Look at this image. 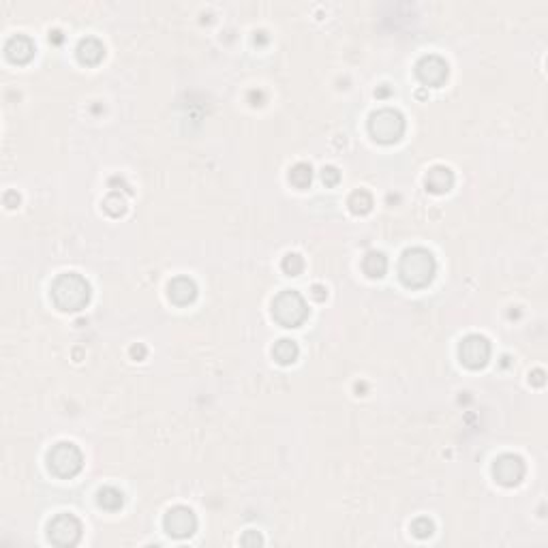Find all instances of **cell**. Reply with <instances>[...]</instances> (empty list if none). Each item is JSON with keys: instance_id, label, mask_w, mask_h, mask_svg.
<instances>
[{"instance_id": "obj_12", "label": "cell", "mask_w": 548, "mask_h": 548, "mask_svg": "<svg viewBox=\"0 0 548 548\" xmlns=\"http://www.w3.org/2000/svg\"><path fill=\"white\" fill-rule=\"evenodd\" d=\"M198 283L193 281L191 276H176L169 281V285H167V296L174 305H178V307H189L195 302V298H198Z\"/></svg>"}, {"instance_id": "obj_19", "label": "cell", "mask_w": 548, "mask_h": 548, "mask_svg": "<svg viewBox=\"0 0 548 548\" xmlns=\"http://www.w3.org/2000/svg\"><path fill=\"white\" fill-rule=\"evenodd\" d=\"M289 182L296 187V189H309L311 182H313V167L309 163H296L291 169H289Z\"/></svg>"}, {"instance_id": "obj_10", "label": "cell", "mask_w": 548, "mask_h": 548, "mask_svg": "<svg viewBox=\"0 0 548 548\" xmlns=\"http://www.w3.org/2000/svg\"><path fill=\"white\" fill-rule=\"evenodd\" d=\"M450 75V67L448 62L437 56V54H429V56H422L418 62H416V78L429 88H439L444 86L446 80Z\"/></svg>"}, {"instance_id": "obj_3", "label": "cell", "mask_w": 548, "mask_h": 548, "mask_svg": "<svg viewBox=\"0 0 548 548\" xmlns=\"http://www.w3.org/2000/svg\"><path fill=\"white\" fill-rule=\"evenodd\" d=\"M272 317L283 328H300L309 320V305L300 291L285 289L272 300Z\"/></svg>"}, {"instance_id": "obj_27", "label": "cell", "mask_w": 548, "mask_h": 548, "mask_svg": "<svg viewBox=\"0 0 548 548\" xmlns=\"http://www.w3.org/2000/svg\"><path fill=\"white\" fill-rule=\"evenodd\" d=\"M146 353H148V351H146V347L141 345V343H137V345L131 347V358H133V360H144V358H146Z\"/></svg>"}, {"instance_id": "obj_25", "label": "cell", "mask_w": 548, "mask_h": 548, "mask_svg": "<svg viewBox=\"0 0 548 548\" xmlns=\"http://www.w3.org/2000/svg\"><path fill=\"white\" fill-rule=\"evenodd\" d=\"M20 200L22 198H20V193H17V191H7L5 193V206L7 208H17V206H20Z\"/></svg>"}, {"instance_id": "obj_28", "label": "cell", "mask_w": 548, "mask_h": 548, "mask_svg": "<svg viewBox=\"0 0 548 548\" xmlns=\"http://www.w3.org/2000/svg\"><path fill=\"white\" fill-rule=\"evenodd\" d=\"M529 381H532L534 385H544V370L542 368H538V370H534L532 375H529Z\"/></svg>"}, {"instance_id": "obj_22", "label": "cell", "mask_w": 548, "mask_h": 548, "mask_svg": "<svg viewBox=\"0 0 548 548\" xmlns=\"http://www.w3.org/2000/svg\"><path fill=\"white\" fill-rule=\"evenodd\" d=\"M412 534L420 540H427L435 534V523L429 516H420L412 523Z\"/></svg>"}, {"instance_id": "obj_2", "label": "cell", "mask_w": 548, "mask_h": 548, "mask_svg": "<svg viewBox=\"0 0 548 548\" xmlns=\"http://www.w3.org/2000/svg\"><path fill=\"white\" fill-rule=\"evenodd\" d=\"M91 298H93L91 283L78 272H64L51 283V300L64 313H78L86 309Z\"/></svg>"}, {"instance_id": "obj_4", "label": "cell", "mask_w": 548, "mask_h": 548, "mask_svg": "<svg viewBox=\"0 0 548 548\" xmlns=\"http://www.w3.org/2000/svg\"><path fill=\"white\" fill-rule=\"evenodd\" d=\"M405 116L398 110L383 108L368 116V133L379 144H396L405 135Z\"/></svg>"}, {"instance_id": "obj_7", "label": "cell", "mask_w": 548, "mask_h": 548, "mask_svg": "<svg viewBox=\"0 0 548 548\" xmlns=\"http://www.w3.org/2000/svg\"><path fill=\"white\" fill-rule=\"evenodd\" d=\"M490 353H492L490 341L482 337V334H469L458 345V358L471 370L484 368L490 360Z\"/></svg>"}, {"instance_id": "obj_1", "label": "cell", "mask_w": 548, "mask_h": 548, "mask_svg": "<svg viewBox=\"0 0 548 548\" xmlns=\"http://www.w3.org/2000/svg\"><path fill=\"white\" fill-rule=\"evenodd\" d=\"M437 274V261L429 249L422 246H414L401 255L398 261V278L403 281L405 287L412 289H422L433 283Z\"/></svg>"}, {"instance_id": "obj_8", "label": "cell", "mask_w": 548, "mask_h": 548, "mask_svg": "<svg viewBox=\"0 0 548 548\" xmlns=\"http://www.w3.org/2000/svg\"><path fill=\"white\" fill-rule=\"evenodd\" d=\"M163 529L167 532V536L176 538V540H184L191 538L193 534L198 532V516L195 512L187 505H174L167 510V514L163 519Z\"/></svg>"}, {"instance_id": "obj_5", "label": "cell", "mask_w": 548, "mask_h": 548, "mask_svg": "<svg viewBox=\"0 0 548 548\" xmlns=\"http://www.w3.org/2000/svg\"><path fill=\"white\" fill-rule=\"evenodd\" d=\"M47 467L56 478H75L84 467V454L73 441H60L47 452Z\"/></svg>"}, {"instance_id": "obj_29", "label": "cell", "mask_w": 548, "mask_h": 548, "mask_svg": "<svg viewBox=\"0 0 548 548\" xmlns=\"http://www.w3.org/2000/svg\"><path fill=\"white\" fill-rule=\"evenodd\" d=\"M49 41H54V43H60V41H62V32H60V30H54V32H49Z\"/></svg>"}, {"instance_id": "obj_6", "label": "cell", "mask_w": 548, "mask_h": 548, "mask_svg": "<svg viewBox=\"0 0 548 548\" xmlns=\"http://www.w3.org/2000/svg\"><path fill=\"white\" fill-rule=\"evenodd\" d=\"M82 523L78 516L69 514V512H62V514L54 516L47 527V538L54 546H60V548H71L80 544L82 540Z\"/></svg>"}, {"instance_id": "obj_21", "label": "cell", "mask_w": 548, "mask_h": 548, "mask_svg": "<svg viewBox=\"0 0 548 548\" xmlns=\"http://www.w3.org/2000/svg\"><path fill=\"white\" fill-rule=\"evenodd\" d=\"M281 268L287 276H298L305 272V257L300 253H287L281 261Z\"/></svg>"}, {"instance_id": "obj_16", "label": "cell", "mask_w": 548, "mask_h": 548, "mask_svg": "<svg viewBox=\"0 0 548 548\" xmlns=\"http://www.w3.org/2000/svg\"><path fill=\"white\" fill-rule=\"evenodd\" d=\"M272 356H274V360H276L278 364L289 366V364H294V362L298 360V356H300V347H298V343L291 341V339H281V341L274 343V347H272Z\"/></svg>"}, {"instance_id": "obj_20", "label": "cell", "mask_w": 548, "mask_h": 548, "mask_svg": "<svg viewBox=\"0 0 548 548\" xmlns=\"http://www.w3.org/2000/svg\"><path fill=\"white\" fill-rule=\"evenodd\" d=\"M103 210L108 212L110 217H122L127 212V202L118 191H112L110 195L103 200Z\"/></svg>"}, {"instance_id": "obj_17", "label": "cell", "mask_w": 548, "mask_h": 548, "mask_svg": "<svg viewBox=\"0 0 548 548\" xmlns=\"http://www.w3.org/2000/svg\"><path fill=\"white\" fill-rule=\"evenodd\" d=\"M97 503H99V508L108 510V512H118L122 505H125V495H122V490H118L116 486H103L97 492Z\"/></svg>"}, {"instance_id": "obj_15", "label": "cell", "mask_w": 548, "mask_h": 548, "mask_svg": "<svg viewBox=\"0 0 548 548\" xmlns=\"http://www.w3.org/2000/svg\"><path fill=\"white\" fill-rule=\"evenodd\" d=\"M362 270L370 278H381L388 272V257L381 251H368L362 259Z\"/></svg>"}, {"instance_id": "obj_26", "label": "cell", "mask_w": 548, "mask_h": 548, "mask_svg": "<svg viewBox=\"0 0 548 548\" xmlns=\"http://www.w3.org/2000/svg\"><path fill=\"white\" fill-rule=\"evenodd\" d=\"M311 298L317 300V302H324V300L328 298V289L324 285H313L311 287Z\"/></svg>"}, {"instance_id": "obj_24", "label": "cell", "mask_w": 548, "mask_h": 548, "mask_svg": "<svg viewBox=\"0 0 548 548\" xmlns=\"http://www.w3.org/2000/svg\"><path fill=\"white\" fill-rule=\"evenodd\" d=\"M240 544H242V546H261L263 540H261V536H259L257 532H246V534L240 538Z\"/></svg>"}, {"instance_id": "obj_11", "label": "cell", "mask_w": 548, "mask_h": 548, "mask_svg": "<svg viewBox=\"0 0 548 548\" xmlns=\"http://www.w3.org/2000/svg\"><path fill=\"white\" fill-rule=\"evenodd\" d=\"M34 51H37L34 41L28 37V34H22V32L13 34V37H9L7 43H5V56L11 62H15V64L30 62L32 56H34Z\"/></svg>"}, {"instance_id": "obj_9", "label": "cell", "mask_w": 548, "mask_h": 548, "mask_svg": "<svg viewBox=\"0 0 548 548\" xmlns=\"http://www.w3.org/2000/svg\"><path fill=\"white\" fill-rule=\"evenodd\" d=\"M527 467L519 454H501L492 463V475L501 486H519L525 478Z\"/></svg>"}, {"instance_id": "obj_18", "label": "cell", "mask_w": 548, "mask_h": 548, "mask_svg": "<svg viewBox=\"0 0 548 548\" xmlns=\"http://www.w3.org/2000/svg\"><path fill=\"white\" fill-rule=\"evenodd\" d=\"M347 206L349 210L353 212V215H368L370 210H373V195L366 191V189H358V191H353L349 200H347Z\"/></svg>"}, {"instance_id": "obj_14", "label": "cell", "mask_w": 548, "mask_h": 548, "mask_svg": "<svg viewBox=\"0 0 548 548\" xmlns=\"http://www.w3.org/2000/svg\"><path fill=\"white\" fill-rule=\"evenodd\" d=\"M75 56L82 64L86 67H95L105 58V45L97 39V37H86L80 39L78 47H75Z\"/></svg>"}, {"instance_id": "obj_13", "label": "cell", "mask_w": 548, "mask_h": 548, "mask_svg": "<svg viewBox=\"0 0 548 548\" xmlns=\"http://www.w3.org/2000/svg\"><path fill=\"white\" fill-rule=\"evenodd\" d=\"M424 184H427V189L435 193V195H444V193H448L454 187V171L446 165H435L429 169Z\"/></svg>"}, {"instance_id": "obj_23", "label": "cell", "mask_w": 548, "mask_h": 548, "mask_svg": "<svg viewBox=\"0 0 548 548\" xmlns=\"http://www.w3.org/2000/svg\"><path fill=\"white\" fill-rule=\"evenodd\" d=\"M322 180L326 187H337L341 182V171L339 167H334V165H326L322 169Z\"/></svg>"}]
</instances>
